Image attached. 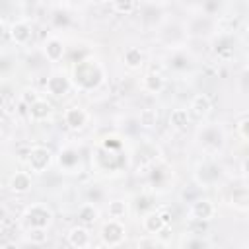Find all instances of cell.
Wrapping results in <instances>:
<instances>
[{
  "label": "cell",
  "instance_id": "f1b7e54d",
  "mask_svg": "<svg viewBox=\"0 0 249 249\" xmlns=\"http://www.w3.org/2000/svg\"><path fill=\"white\" fill-rule=\"evenodd\" d=\"M39 99H41V97L37 95V91H35V89H25V91H23V95H21V103H23V105H27V107H29V105H33V103H35V101H39Z\"/></svg>",
  "mask_w": 249,
  "mask_h": 249
},
{
  "label": "cell",
  "instance_id": "8992f818",
  "mask_svg": "<svg viewBox=\"0 0 249 249\" xmlns=\"http://www.w3.org/2000/svg\"><path fill=\"white\" fill-rule=\"evenodd\" d=\"M45 88H47V91H49L51 95L60 97V95H66V93H68L70 82H68V78H66L64 74H53V76H49Z\"/></svg>",
  "mask_w": 249,
  "mask_h": 249
},
{
  "label": "cell",
  "instance_id": "1f68e13d",
  "mask_svg": "<svg viewBox=\"0 0 249 249\" xmlns=\"http://www.w3.org/2000/svg\"><path fill=\"white\" fill-rule=\"evenodd\" d=\"M160 216H161V220H163V224H165V226H169V224H171V214H169L167 210H160Z\"/></svg>",
  "mask_w": 249,
  "mask_h": 249
},
{
  "label": "cell",
  "instance_id": "ffe728a7",
  "mask_svg": "<svg viewBox=\"0 0 249 249\" xmlns=\"http://www.w3.org/2000/svg\"><path fill=\"white\" fill-rule=\"evenodd\" d=\"M78 218H80L82 226H89V224H93V222L99 218V212H97V208H95L91 202H88V204L80 206V210H78Z\"/></svg>",
  "mask_w": 249,
  "mask_h": 249
},
{
  "label": "cell",
  "instance_id": "7402d4cb",
  "mask_svg": "<svg viewBox=\"0 0 249 249\" xmlns=\"http://www.w3.org/2000/svg\"><path fill=\"white\" fill-rule=\"evenodd\" d=\"M138 123L146 128H152L156 123H158V113L156 109H142L140 111V117H138Z\"/></svg>",
  "mask_w": 249,
  "mask_h": 249
},
{
  "label": "cell",
  "instance_id": "ac0fdd59",
  "mask_svg": "<svg viewBox=\"0 0 249 249\" xmlns=\"http://www.w3.org/2000/svg\"><path fill=\"white\" fill-rule=\"evenodd\" d=\"M169 124L177 130H185L189 126V113L187 109H173L169 115Z\"/></svg>",
  "mask_w": 249,
  "mask_h": 249
},
{
  "label": "cell",
  "instance_id": "4316f807",
  "mask_svg": "<svg viewBox=\"0 0 249 249\" xmlns=\"http://www.w3.org/2000/svg\"><path fill=\"white\" fill-rule=\"evenodd\" d=\"M189 230L193 231V233H204L206 230H208V220H195V218H191V226H189Z\"/></svg>",
  "mask_w": 249,
  "mask_h": 249
},
{
  "label": "cell",
  "instance_id": "44dd1931",
  "mask_svg": "<svg viewBox=\"0 0 249 249\" xmlns=\"http://www.w3.org/2000/svg\"><path fill=\"white\" fill-rule=\"evenodd\" d=\"M123 60H124V64H126L128 68H138V66H142V62H144V54H142L140 49L130 47V49L124 51Z\"/></svg>",
  "mask_w": 249,
  "mask_h": 249
},
{
  "label": "cell",
  "instance_id": "603a6c76",
  "mask_svg": "<svg viewBox=\"0 0 249 249\" xmlns=\"http://www.w3.org/2000/svg\"><path fill=\"white\" fill-rule=\"evenodd\" d=\"M31 245H43L47 239H49V233L45 228H29V233H27Z\"/></svg>",
  "mask_w": 249,
  "mask_h": 249
},
{
  "label": "cell",
  "instance_id": "30bf717a",
  "mask_svg": "<svg viewBox=\"0 0 249 249\" xmlns=\"http://www.w3.org/2000/svg\"><path fill=\"white\" fill-rule=\"evenodd\" d=\"M191 216H193L195 220H210V218L214 216V206H212V202H210V200H202V198L195 200L193 206H191Z\"/></svg>",
  "mask_w": 249,
  "mask_h": 249
},
{
  "label": "cell",
  "instance_id": "836d02e7",
  "mask_svg": "<svg viewBox=\"0 0 249 249\" xmlns=\"http://www.w3.org/2000/svg\"><path fill=\"white\" fill-rule=\"evenodd\" d=\"M243 171H245V173L249 175V158H247V160L243 161Z\"/></svg>",
  "mask_w": 249,
  "mask_h": 249
},
{
  "label": "cell",
  "instance_id": "5bb4252c",
  "mask_svg": "<svg viewBox=\"0 0 249 249\" xmlns=\"http://www.w3.org/2000/svg\"><path fill=\"white\" fill-rule=\"evenodd\" d=\"M51 111H53V105L47 101V99H39V101H35L33 105H29V117L33 119V121H43V119H47L49 115H51Z\"/></svg>",
  "mask_w": 249,
  "mask_h": 249
},
{
  "label": "cell",
  "instance_id": "e575fe53",
  "mask_svg": "<svg viewBox=\"0 0 249 249\" xmlns=\"http://www.w3.org/2000/svg\"><path fill=\"white\" fill-rule=\"evenodd\" d=\"M88 249H99V247H88Z\"/></svg>",
  "mask_w": 249,
  "mask_h": 249
},
{
  "label": "cell",
  "instance_id": "277c9868",
  "mask_svg": "<svg viewBox=\"0 0 249 249\" xmlns=\"http://www.w3.org/2000/svg\"><path fill=\"white\" fill-rule=\"evenodd\" d=\"M198 140L204 148H210V150H218L222 148L224 144V130L218 126V124H206L200 128L198 132Z\"/></svg>",
  "mask_w": 249,
  "mask_h": 249
},
{
  "label": "cell",
  "instance_id": "7c38bea8",
  "mask_svg": "<svg viewBox=\"0 0 249 249\" xmlns=\"http://www.w3.org/2000/svg\"><path fill=\"white\" fill-rule=\"evenodd\" d=\"M10 189H12L14 193H18V195L27 193V191L31 189V177H29V173H25V171H16V173L12 175V179H10Z\"/></svg>",
  "mask_w": 249,
  "mask_h": 249
},
{
  "label": "cell",
  "instance_id": "d6a6232c",
  "mask_svg": "<svg viewBox=\"0 0 249 249\" xmlns=\"http://www.w3.org/2000/svg\"><path fill=\"white\" fill-rule=\"evenodd\" d=\"M2 249H19V247H18L14 241H4V243H2Z\"/></svg>",
  "mask_w": 249,
  "mask_h": 249
},
{
  "label": "cell",
  "instance_id": "9c48e42d",
  "mask_svg": "<svg viewBox=\"0 0 249 249\" xmlns=\"http://www.w3.org/2000/svg\"><path fill=\"white\" fill-rule=\"evenodd\" d=\"M10 37H12V41L18 43V45H25V43L31 41L33 29H31V25L25 23V21H16V23H12V27H10Z\"/></svg>",
  "mask_w": 249,
  "mask_h": 249
},
{
  "label": "cell",
  "instance_id": "484cf974",
  "mask_svg": "<svg viewBox=\"0 0 249 249\" xmlns=\"http://www.w3.org/2000/svg\"><path fill=\"white\" fill-rule=\"evenodd\" d=\"M169 64H171V68H175V70H187L189 64H191V60H189L187 54H173L171 60H169Z\"/></svg>",
  "mask_w": 249,
  "mask_h": 249
},
{
  "label": "cell",
  "instance_id": "f546056e",
  "mask_svg": "<svg viewBox=\"0 0 249 249\" xmlns=\"http://www.w3.org/2000/svg\"><path fill=\"white\" fill-rule=\"evenodd\" d=\"M237 128H239V134H241L243 138H247V140H249V117H247V119H243V121L237 124Z\"/></svg>",
  "mask_w": 249,
  "mask_h": 249
},
{
  "label": "cell",
  "instance_id": "9a60e30c",
  "mask_svg": "<svg viewBox=\"0 0 249 249\" xmlns=\"http://www.w3.org/2000/svg\"><path fill=\"white\" fill-rule=\"evenodd\" d=\"M198 171H200V173H198V181H200L202 185H212V183L218 181V177H220V167L214 165V163H204Z\"/></svg>",
  "mask_w": 249,
  "mask_h": 249
},
{
  "label": "cell",
  "instance_id": "4fadbf2b",
  "mask_svg": "<svg viewBox=\"0 0 249 249\" xmlns=\"http://www.w3.org/2000/svg\"><path fill=\"white\" fill-rule=\"evenodd\" d=\"M62 54H64V45H62V41L56 39V37L47 39V43H45V56H47L51 62H56V60L62 58Z\"/></svg>",
  "mask_w": 249,
  "mask_h": 249
},
{
  "label": "cell",
  "instance_id": "4dcf8cb0",
  "mask_svg": "<svg viewBox=\"0 0 249 249\" xmlns=\"http://www.w3.org/2000/svg\"><path fill=\"white\" fill-rule=\"evenodd\" d=\"M146 206H152L150 198H148V196H138V198H136V208L140 210V208H146Z\"/></svg>",
  "mask_w": 249,
  "mask_h": 249
},
{
  "label": "cell",
  "instance_id": "d6986e66",
  "mask_svg": "<svg viewBox=\"0 0 249 249\" xmlns=\"http://www.w3.org/2000/svg\"><path fill=\"white\" fill-rule=\"evenodd\" d=\"M58 161H60L62 167L72 169V167L78 165V161H80V154H78V150H74V148H64V150H60Z\"/></svg>",
  "mask_w": 249,
  "mask_h": 249
},
{
  "label": "cell",
  "instance_id": "7a4b0ae2",
  "mask_svg": "<svg viewBox=\"0 0 249 249\" xmlns=\"http://www.w3.org/2000/svg\"><path fill=\"white\" fill-rule=\"evenodd\" d=\"M23 220L27 224V228H47L53 220V214L47 206L43 204H31L25 214H23Z\"/></svg>",
  "mask_w": 249,
  "mask_h": 249
},
{
  "label": "cell",
  "instance_id": "d4e9b609",
  "mask_svg": "<svg viewBox=\"0 0 249 249\" xmlns=\"http://www.w3.org/2000/svg\"><path fill=\"white\" fill-rule=\"evenodd\" d=\"M107 212H109L111 220H119V218H123V216L126 214V202H123V200H113V202H109Z\"/></svg>",
  "mask_w": 249,
  "mask_h": 249
},
{
  "label": "cell",
  "instance_id": "83f0119b",
  "mask_svg": "<svg viewBox=\"0 0 249 249\" xmlns=\"http://www.w3.org/2000/svg\"><path fill=\"white\" fill-rule=\"evenodd\" d=\"M206 241H202L200 237H189L185 243H183V249H206Z\"/></svg>",
  "mask_w": 249,
  "mask_h": 249
},
{
  "label": "cell",
  "instance_id": "d590c367",
  "mask_svg": "<svg viewBox=\"0 0 249 249\" xmlns=\"http://www.w3.org/2000/svg\"><path fill=\"white\" fill-rule=\"evenodd\" d=\"M25 249H35V247H25Z\"/></svg>",
  "mask_w": 249,
  "mask_h": 249
},
{
  "label": "cell",
  "instance_id": "52a82bcc",
  "mask_svg": "<svg viewBox=\"0 0 249 249\" xmlns=\"http://www.w3.org/2000/svg\"><path fill=\"white\" fill-rule=\"evenodd\" d=\"M64 123L68 124V128L72 130H80L86 126L88 123V113L82 107H68L64 111Z\"/></svg>",
  "mask_w": 249,
  "mask_h": 249
},
{
  "label": "cell",
  "instance_id": "cb8c5ba5",
  "mask_svg": "<svg viewBox=\"0 0 249 249\" xmlns=\"http://www.w3.org/2000/svg\"><path fill=\"white\" fill-rule=\"evenodd\" d=\"M111 8L115 10V12H119V14H123V16H128V14H132L136 8H138V2H130V0H117V2H113L111 4Z\"/></svg>",
  "mask_w": 249,
  "mask_h": 249
},
{
  "label": "cell",
  "instance_id": "2e32d148",
  "mask_svg": "<svg viewBox=\"0 0 249 249\" xmlns=\"http://www.w3.org/2000/svg\"><path fill=\"white\" fill-rule=\"evenodd\" d=\"M142 226H144V230L150 231V233H160L163 228H167V226L163 224L161 216H160V210H158V212H150V214H146Z\"/></svg>",
  "mask_w": 249,
  "mask_h": 249
},
{
  "label": "cell",
  "instance_id": "8d00e7d4",
  "mask_svg": "<svg viewBox=\"0 0 249 249\" xmlns=\"http://www.w3.org/2000/svg\"><path fill=\"white\" fill-rule=\"evenodd\" d=\"M247 62H249V58H247Z\"/></svg>",
  "mask_w": 249,
  "mask_h": 249
},
{
  "label": "cell",
  "instance_id": "e0dca14e",
  "mask_svg": "<svg viewBox=\"0 0 249 249\" xmlns=\"http://www.w3.org/2000/svg\"><path fill=\"white\" fill-rule=\"evenodd\" d=\"M142 86H144V89H146V91H150V93H160V91L163 89V86H165V84H163L161 74L150 72V74H146V76H144Z\"/></svg>",
  "mask_w": 249,
  "mask_h": 249
},
{
  "label": "cell",
  "instance_id": "3957f363",
  "mask_svg": "<svg viewBox=\"0 0 249 249\" xmlns=\"http://www.w3.org/2000/svg\"><path fill=\"white\" fill-rule=\"evenodd\" d=\"M51 160H53L51 150L45 146H33L27 154V163H29V169L33 173H43L49 167Z\"/></svg>",
  "mask_w": 249,
  "mask_h": 249
},
{
  "label": "cell",
  "instance_id": "5b68a950",
  "mask_svg": "<svg viewBox=\"0 0 249 249\" xmlns=\"http://www.w3.org/2000/svg\"><path fill=\"white\" fill-rule=\"evenodd\" d=\"M101 237L109 247H117L124 241V226L119 220H109L101 228Z\"/></svg>",
  "mask_w": 249,
  "mask_h": 249
},
{
  "label": "cell",
  "instance_id": "ba28073f",
  "mask_svg": "<svg viewBox=\"0 0 249 249\" xmlns=\"http://www.w3.org/2000/svg\"><path fill=\"white\" fill-rule=\"evenodd\" d=\"M66 239H68V243H70L74 249H88V247H89V241H91L89 231L86 230V226H74V228L68 231Z\"/></svg>",
  "mask_w": 249,
  "mask_h": 249
},
{
  "label": "cell",
  "instance_id": "6da1fadb",
  "mask_svg": "<svg viewBox=\"0 0 249 249\" xmlns=\"http://www.w3.org/2000/svg\"><path fill=\"white\" fill-rule=\"evenodd\" d=\"M74 82L82 89H93L103 82V68L93 58L80 60L74 66Z\"/></svg>",
  "mask_w": 249,
  "mask_h": 249
},
{
  "label": "cell",
  "instance_id": "8fae6325",
  "mask_svg": "<svg viewBox=\"0 0 249 249\" xmlns=\"http://www.w3.org/2000/svg\"><path fill=\"white\" fill-rule=\"evenodd\" d=\"M210 109H212V103H210V97L208 95L198 93V95H195L191 99V113L195 117H198V119L200 117H206L210 113Z\"/></svg>",
  "mask_w": 249,
  "mask_h": 249
}]
</instances>
